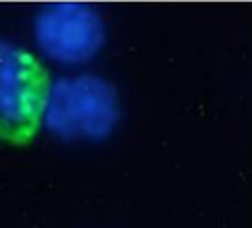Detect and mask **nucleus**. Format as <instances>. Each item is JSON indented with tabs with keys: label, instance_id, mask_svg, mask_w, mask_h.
<instances>
[{
	"label": "nucleus",
	"instance_id": "1",
	"mask_svg": "<svg viewBox=\"0 0 252 228\" xmlns=\"http://www.w3.org/2000/svg\"><path fill=\"white\" fill-rule=\"evenodd\" d=\"M120 116L114 86L96 75L61 77L49 86L43 124L61 140H102Z\"/></svg>",
	"mask_w": 252,
	"mask_h": 228
},
{
	"label": "nucleus",
	"instance_id": "2",
	"mask_svg": "<svg viewBox=\"0 0 252 228\" xmlns=\"http://www.w3.org/2000/svg\"><path fill=\"white\" fill-rule=\"evenodd\" d=\"M49 86L47 71L30 51L0 41V140L32 142L43 122Z\"/></svg>",
	"mask_w": 252,
	"mask_h": 228
},
{
	"label": "nucleus",
	"instance_id": "3",
	"mask_svg": "<svg viewBox=\"0 0 252 228\" xmlns=\"http://www.w3.org/2000/svg\"><path fill=\"white\" fill-rule=\"evenodd\" d=\"M35 41L53 61L65 65L85 63L100 49L104 26L100 16L81 2H55L35 18Z\"/></svg>",
	"mask_w": 252,
	"mask_h": 228
}]
</instances>
